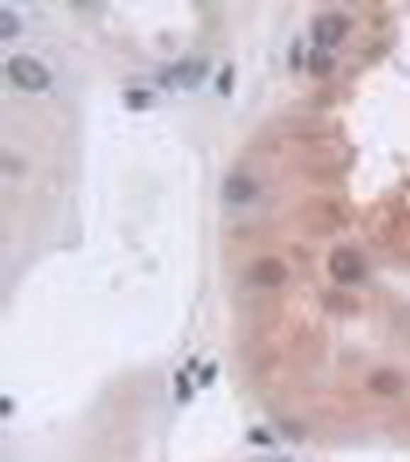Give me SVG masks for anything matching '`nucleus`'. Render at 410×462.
<instances>
[{
  "label": "nucleus",
  "instance_id": "7ed1b4c3",
  "mask_svg": "<svg viewBox=\"0 0 410 462\" xmlns=\"http://www.w3.org/2000/svg\"><path fill=\"white\" fill-rule=\"evenodd\" d=\"M311 34H315L318 47H336L340 38L345 34V22L340 19V16H321V19L315 22V28H311Z\"/></svg>",
  "mask_w": 410,
  "mask_h": 462
},
{
  "label": "nucleus",
  "instance_id": "f03ea898",
  "mask_svg": "<svg viewBox=\"0 0 410 462\" xmlns=\"http://www.w3.org/2000/svg\"><path fill=\"white\" fill-rule=\"evenodd\" d=\"M331 269H333V278L336 281H343V283H355L364 274V262L355 256L352 250H340L333 256V262H331Z\"/></svg>",
  "mask_w": 410,
  "mask_h": 462
},
{
  "label": "nucleus",
  "instance_id": "20e7f679",
  "mask_svg": "<svg viewBox=\"0 0 410 462\" xmlns=\"http://www.w3.org/2000/svg\"><path fill=\"white\" fill-rule=\"evenodd\" d=\"M226 198L228 201H247L253 198V182L247 179V176H231L226 182Z\"/></svg>",
  "mask_w": 410,
  "mask_h": 462
},
{
  "label": "nucleus",
  "instance_id": "f257e3e1",
  "mask_svg": "<svg viewBox=\"0 0 410 462\" xmlns=\"http://www.w3.org/2000/svg\"><path fill=\"white\" fill-rule=\"evenodd\" d=\"M10 81L25 93H40L50 86V71L31 56H13L10 59Z\"/></svg>",
  "mask_w": 410,
  "mask_h": 462
}]
</instances>
